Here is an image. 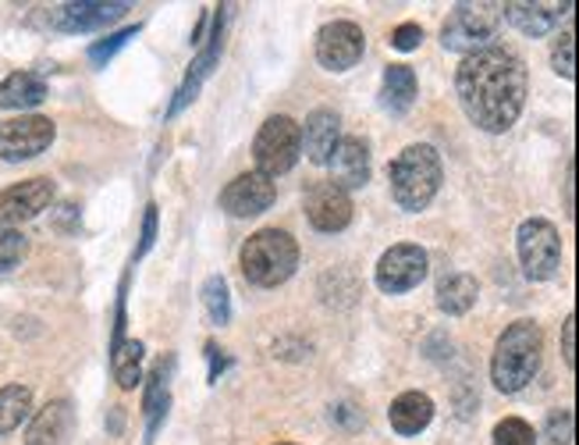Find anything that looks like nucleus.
Returning <instances> with one entry per match:
<instances>
[{"label":"nucleus","instance_id":"obj_20","mask_svg":"<svg viewBox=\"0 0 579 445\" xmlns=\"http://www.w3.org/2000/svg\"><path fill=\"white\" fill-rule=\"evenodd\" d=\"M572 11V4H505V18L527 36H545L551 32L562 14Z\"/></svg>","mask_w":579,"mask_h":445},{"label":"nucleus","instance_id":"obj_18","mask_svg":"<svg viewBox=\"0 0 579 445\" xmlns=\"http://www.w3.org/2000/svg\"><path fill=\"white\" fill-rule=\"evenodd\" d=\"M388 421L398 435L412 438V435L427 432V424L433 421V403H430V396H423V392H402V396L391 403Z\"/></svg>","mask_w":579,"mask_h":445},{"label":"nucleus","instance_id":"obj_30","mask_svg":"<svg viewBox=\"0 0 579 445\" xmlns=\"http://www.w3.org/2000/svg\"><path fill=\"white\" fill-rule=\"evenodd\" d=\"M136 32L139 29H121V32H111V36H103V40L100 43H93V47H89V61H93V65H107V61H111L114 58V53L124 47V43H129V40H136Z\"/></svg>","mask_w":579,"mask_h":445},{"label":"nucleus","instance_id":"obj_21","mask_svg":"<svg viewBox=\"0 0 579 445\" xmlns=\"http://www.w3.org/2000/svg\"><path fill=\"white\" fill-rule=\"evenodd\" d=\"M47 100V82L32 71H14L4 82H0V107L8 111H29V107H40Z\"/></svg>","mask_w":579,"mask_h":445},{"label":"nucleus","instance_id":"obj_33","mask_svg":"<svg viewBox=\"0 0 579 445\" xmlns=\"http://www.w3.org/2000/svg\"><path fill=\"white\" fill-rule=\"evenodd\" d=\"M420 43H423V29L416 26V22H406V26H398L391 32V47L395 50H416Z\"/></svg>","mask_w":579,"mask_h":445},{"label":"nucleus","instance_id":"obj_39","mask_svg":"<svg viewBox=\"0 0 579 445\" xmlns=\"http://www.w3.org/2000/svg\"><path fill=\"white\" fill-rule=\"evenodd\" d=\"M278 445H292V442H278Z\"/></svg>","mask_w":579,"mask_h":445},{"label":"nucleus","instance_id":"obj_3","mask_svg":"<svg viewBox=\"0 0 579 445\" xmlns=\"http://www.w3.org/2000/svg\"><path fill=\"white\" fill-rule=\"evenodd\" d=\"M391 200L402 210H423L441 189V157L430 142L406 147L388 165Z\"/></svg>","mask_w":579,"mask_h":445},{"label":"nucleus","instance_id":"obj_28","mask_svg":"<svg viewBox=\"0 0 579 445\" xmlns=\"http://www.w3.org/2000/svg\"><path fill=\"white\" fill-rule=\"evenodd\" d=\"M495 445H537V432L519 417H505L495 427Z\"/></svg>","mask_w":579,"mask_h":445},{"label":"nucleus","instance_id":"obj_27","mask_svg":"<svg viewBox=\"0 0 579 445\" xmlns=\"http://www.w3.org/2000/svg\"><path fill=\"white\" fill-rule=\"evenodd\" d=\"M203 307H207L213 325H228V320H231V296H228V281L221 275L207 278V285H203Z\"/></svg>","mask_w":579,"mask_h":445},{"label":"nucleus","instance_id":"obj_10","mask_svg":"<svg viewBox=\"0 0 579 445\" xmlns=\"http://www.w3.org/2000/svg\"><path fill=\"white\" fill-rule=\"evenodd\" d=\"M363 29L356 22H328L317 32V61L328 71H349L363 58Z\"/></svg>","mask_w":579,"mask_h":445},{"label":"nucleus","instance_id":"obj_6","mask_svg":"<svg viewBox=\"0 0 579 445\" xmlns=\"http://www.w3.org/2000/svg\"><path fill=\"white\" fill-rule=\"evenodd\" d=\"M302 154V136L296 118L288 115H274L263 121V129L257 132V142H252V157H257V171L263 178H278L296 168V160Z\"/></svg>","mask_w":579,"mask_h":445},{"label":"nucleus","instance_id":"obj_29","mask_svg":"<svg viewBox=\"0 0 579 445\" xmlns=\"http://www.w3.org/2000/svg\"><path fill=\"white\" fill-rule=\"evenodd\" d=\"M26 257V239L18 236L14 228H4L0 225V271H11Z\"/></svg>","mask_w":579,"mask_h":445},{"label":"nucleus","instance_id":"obj_32","mask_svg":"<svg viewBox=\"0 0 579 445\" xmlns=\"http://www.w3.org/2000/svg\"><path fill=\"white\" fill-rule=\"evenodd\" d=\"M545 435L551 438V445H572V409H551Z\"/></svg>","mask_w":579,"mask_h":445},{"label":"nucleus","instance_id":"obj_9","mask_svg":"<svg viewBox=\"0 0 579 445\" xmlns=\"http://www.w3.org/2000/svg\"><path fill=\"white\" fill-rule=\"evenodd\" d=\"M58 129L53 121L43 115H22V118H11L0 125V160H29V157H40Z\"/></svg>","mask_w":579,"mask_h":445},{"label":"nucleus","instance_id":"obj_15","mask_svg":"<svg viewBox=\"0 0 579 445\" xmlns=\"http://www.w3.org/2000/svg\"><path fill=\"white\" fill-rule=\"evenodd\" d=\"M328 165H331V182L338 189H346V192L370 182V147L356 136L338 142V150H335V157L328 160Z\"/></svg>","mask_w":579,"mask_h":445},{"label":"nucleus","instance_id":"obj_17","mask_svg":"<svg viewBox=\"0 0 579 445\" xmlns=\"http://www.w3.org/2000/svg\"><path fill=\"white\" fill-rule=\"evenodd\" d=\"M71 432H76V409L68 399H53L32 417L26 445H68Z\"/></svg>","mask_w":579,"mask_h":445},{"label":"nucleus","instance_id":"obj_7","mask_svg":"<svg viewBox=\"0 0 579 445\" xmlns=\"http://www.w3.org/2000/svg\"><path fill=\"white\" fill-rule=\"evenodd\" d=\"M516 249H519L522 271H527V278H533V281L555 278L558 264H562V239H558V228L545 218H530L519 225Z\"/></svg>","mask_w":579,"mask_h":445},{"label":"nucleus","instance_id":"obj_16","mask_svg":"<svg viewBox=\"0 0 579 445\" xmlns=\"http://www.w3.org/2000/svg\"><path fill=\"white\" fill-rule=\"evenodd\" d=\"M302 136V150L313 165H328L335 157L338 142H341V118L328 107H317V111L306 118V129H299Z\"/></svg>","mask_w":579,"mask_h":445},{"label":"nucleus","instance_id":"obj_31","mask_svg":"<svg viewBox=\"0 0 579 445\" xmlns=\"http://www.w3.org/2000/svg\"><path fill=\"white\" fill-rule=\"evenodd\" d=\"M551 65H555V71H558V76H562L566 82L576 79V36H572V32H566L562 40L555 43Z\"/></svg>","mask_w":579,"mask_h":445},{"label":"nucleus","instance_id":"obj_24","mask_svg":"<svg viewBox=\"0 0 579 445\" xmlns=\"http://www.w3.org/2000/svg\"><path fill=\"white\" fill-rule=\"evenodd\" d=\"M477 296H480V285L473 275H448L438 285V307L451 317H462L473 310Z\"/></svg>","mask_w":579,"mask_h":445},{"label":"nucleus","instance_id":"obj_23","mask_svg":"<svg viewBox=\"0 0 579 445\" xmlns=\"http://www.w3.org/2000/svg\"><path fill=\"white\" fill-rule=\"evenodd\" d=\"M168 374H171V360L164 364L160 360L153 370H150V385H147V399H142V409H147V442H153L157 435V427L164 424L168 417Z\"/></svg>","mask_w":579,"mask_h":445},{"label":"nucleus","instance_id":"obj_13","mask_svg":"<svg viewBox=\"0 0 579 445\" xmlns=\"http://www.w3.org/2000/svg\"><path fill=\"white\" fill-rule=\"evenodd\" d=\"M53 204V182L50 178H29L0 192V225H26Z\"/></svg>","mask_w":579,"mask_h":445},{"label":"nucleus","instance_id":"obj_37","mask_svg":"<svg viewBox=\"0 0 579 445\" xmlns=\"http://www.w3.org/2000/svg\"><path fill=\"white\" fill-rule=\"evenodd\" d=\"M207 356H210V382H217V378H221V370L228 367V360H224L221 349H217L213 343L207 346Z\"/></svg>","mask_w":579,"mask_h":445},{"label":"nucleus","instance_id":"obj_8","mask_svg":"<svg viewBox=\"0 0 579 445\" xmlns=\"http://www.w3.org/2000/svg\"><path fill=\"white\" fill-rule=\"evenodd\" d=\"M423 278H427V249L412 246V243L391 246L388 254L377 260V271H373L377 289L388 296H402V293L416 289Z\"/></svg>","mask_w":579,"mask_h":445},{"label":"nucleus","instance_id":"obj_36","mask_svg":"<svg viewBox=\"0 0 579 445\" xmlns=\"http://www.w3.org/2000/svg\"><path fill=\"white\" fill-rule=\"evenodd\" d=\"M331 421H338V424H346V427H359L363 424V414H359L356 406H349V403H341V406H335V414H331Z\"/></svg>","mask_w":579,"mask_h":445},{"label":"nucleus","instance_id":"obj_25","mask_svg":"<svg viewBox=\"0 0 579 445\" xmlns=\"http://www.w3.org/2000/svg\"><path fill=\"white\" fill-rule=\"evenodd\" d=\"M32 414V388L26 385H8L0 388V435H11L14 427Z\"/></svg>","mask_w":579,"mask_h":445},{"label":"nucleus","instance_id":"obj_5","mask_svg":"<svg viewBox=\"0 0 579 445\" xmlns=\"http://www.w3.org/2000/svg\"><path fill=\"white\" fill-rule=\"evenodd\" d=\"M505 22V4H456L441 26L445 50L477 53L491 47L498 26Z\"/></svg>","mask_w":579,"mask_h":445},{"label":"nucleus","instance_id":"obj_2","mask_svg":"<svg viewBox=\"0 0 579 445\" xmlns=\"http://www.w3.org/2000/svg\"><path fill=\"white\" fill-rule=\"evenodd\" d=\"M545 360V335L533 325V320H516L501 332L498 346H495V360H491V382L501 392H522L540 370Z\"/></svg>","mask_w":579,"mask_h":445},{"label":"nucleus","instance_id":"obj_35","mask_svg":"<svg viewBox=\"0 0 579 445\" xmlns=\"http://www.w3.org/2000/svg\"><path fill=\"white\" fill-rule=\"evenodd\" d=\"M153 239H157V207L150 204L147 207V218H142V239H139V254L136 257L147 254V249L153 246Z\"/></svg>","mask_w":579,"mask_h":445},{"label":"nucleus","instance_id":"obj_34","mask_svg":"<svg viewBox=\"0 0 579 445\" xmlns=\"http://www.w3.org/2000/svg\"><path fill=\"white\" fill-rule=\"evenodd\" d=\"M562 356H566V367H576V317L569 314L566 325H562Z\"/></svg>","mask_w":579,"mask_h":445},{"label":"nucleus","instance_id":"obj_1","mask_svg":"<svg viewBox=\"0 0 579 445\" xmlns=\"http://www.w3.org/2000/svg\"><path fill=\"white\" fill-rule=\"evenodd\" d=\"M527 65L505 47L466 53L456 71V93L466 118L483 132H509L527 103Z\"/></svg>","mask_w":579,"mask_h":445},{"label":"nucleus","instance_id":"obj_11","mask_svg":"<svg viewBox=\"0 0 579 445\" xmlns=\"http://www.w3.org/2000/svg\"><path fill=\"white\" fill-rule=\"evenodd\" d=\"M306 218L317 231H346L352 221V200L346 189H338L335 182H313L306 189Z\"/></svg>","mask_w":579,"mask_h":445},{"label":"nucleus","instance_id":"obj_38","mask_svg":"<svg viewBox=\"0 0 579 445\" xmlns=\"http://www.w3.org/2000/svg\"><path fill=\"white\" fill-rule=\"evenodd\" d=\"M572 175H576V168L569 165V171H566V210H569V218H572Z\"/></svg>","mask_w":579,"mask_h":445},{"label":"nucleus","instance_id":"obj_19","mask_svg":"<svg viewBox=\"0 0 579 445\" xmlns=\"http://www.w3.org/2000/svg\"><path fill=\"white\" fill-rule=\"evenodd\" d=\"M221 32H224V11L213 18V36H210V47L199 53L196 58V65H192V71L186 76V82H182V89H178V97H174V103H171V115H178L182 111L186 103H192L196 100V93H199V86H203V79L213 71V65H217V58H221Z\"/></svg>","mask_w":579,"mask_h":445},{"label":"nucleus","instance_id":"obj_12","mask_svg":"<svg viewBox=\"0 0 579 445\" xmlns=\"http://www.w3.org/2000/svg\"><path fill=\"white\" fill-rule=\"evenodd\" d=\"M124 11H132L124 0H79V4H61L50 11V26L61 32H97L107 29L118 18H124Z\"/></svg>","mask_w":579,"mask_h":445},{"label":"nucleus","instance_id":"obj_14","mask_svg":"<svg viewBox=\"0 0 579 445\" xmlns=\"http://www.w3.org/2000/svg\"><path fill=\"white\" fill-rule=\"evenodd\" d=\"M274 182L263 178L260 171H246L239 178H231L221 192V207L231 214V218H252V214H263L270 204H274Z\"/></svg>","mask_w":579,"mask_h":445},{"label":"nucleus","instance_id":"obj_22","mask_svg":"<svg viewBox=\"0 0 579 445\" xmlns=\"http://www.w3.org/2000/svg\"><path fill=\"white\" fill-rule=\"evenodd\" d=\"M416 89H420V82H416V71L409 65H391L385 71V82H381V103L385 111L391 115H406L412 100H416Z\"/></svg>","mask_w":579,"mask_h":445},{"label":"nucleus","instance_id":"obj_4","mask_svg":"<svg viewBox=\"0 0 579 445\" xmlns=\"http://www.w3.org/2000/svg\"><path fill=\"white\" fill-rule=\"evenodd\" d=\"M242 275L257 289H278L299 267V243L281 228H260L242 246Z\"/></svg>","mask_w":579,"mask_h":445},{"label":"nucleus","instance_id":"obj_26","mask_svg":"<svg viewBox=\"0 0 579 445\" xmlns=\"http://www.w3.org/2000/svg\"><path fill=\"white\" fill-rule=\"evenodd\" d=\"M142 343L139 338H124L121 346H114L111 349V370H114V382L121 385V388H136L139 385V378H142Z\"/></svg>","mask_w":579,"mask_h":445}]
</instances>
